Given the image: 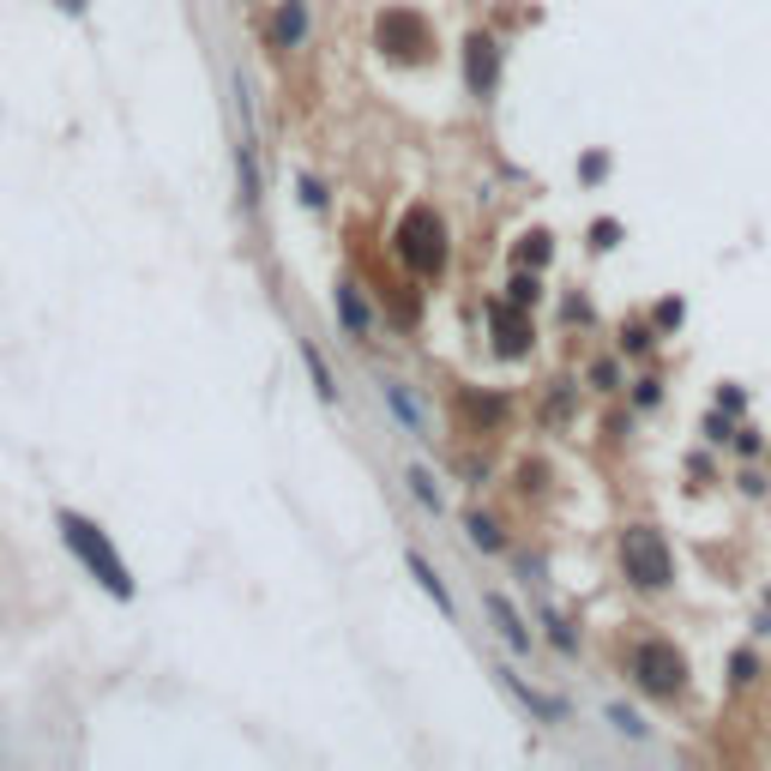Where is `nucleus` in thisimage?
Masks as SVG:
<instances>
[{"instance_id":"obj_1","label":"nucleus","mask_w":771,"mask_h":771,"mask_svg":"<svg viewBox=\"0 0 771 771\" xmlns=\"http://www.w3.org/2000/svg\"><path fill=\"white\" fill-rule=\"evenodd\" d=\"M61 537H67V548L72 555L91 567V578L103 591H115V597H133V573H127V560L109 548V537L91 525V518H79V513H61Z\"/></svg>"},{"instance_id":"obj_2","label":"nucleus","mask_w":771,"mask_h":771,"mask_svg":"<svg viewBox=\"0 0 771 771\" xmlns=\"http://www.w3.org/2000/svg\"><path fill=\"white\" fill-rule=\"evenodd\" d=\"M398 254H404L410 272H440L447 265V230H440L435 212H410L398 224Z\"/></svg>"},{"instance_id":"obj_3","label":"nucleus","mask_w":771,"mask_h":771,"mask_svg":"<svg viewBox=\"0 0 771 771\" xmlns=\"http://www.w3.org/2000/svg\"><path fill=\"white\" fill-rule=\"evenodd\" d=\"M621 567H627V578H633V585H645V591H663L675 578L670 548H663L657 530H627V537H621Z\"/></svg>"},{"instance_id":"obj_4","label":"nucleus","mask_w":771,"mask_h":771,"mask_svg":"<svg viewBox=\"0 0 771 771\" xmlns=\"http://www.w3.org/2000/svg\"><path fill=\"white\" fill-rule=\"evenodd\" d=\"M633 681H640L645 693H681V681H687V657H681L675 645H663V640H651L633 651Z\"/></svg>"},{"instance_id":"obj_5","label":"nucleus","mask_w":771,"mask_h":771,"mask_svg":"<svg viewBox=\"0 0 771 771\" xmlns=\"http://www.w3.org/2000/svg\"><path fill=\"white\" fill-rule=\"evenodd\" d=\"M380 49L398 55V61H404V55H422V25L404 19V12H386L380 19Z\"/></svg>"},{"instance_id":"obj_6","label":"nucleus","mask_w":771,"mask_h":771,"mask_svg":"<svg viewBox=\"0 0 771 771\" xmlns=\"http://www.w3.org/2000/svg\"><path fill=\"white\" fill-rule=\"evenodd\" d=\"M495 67H500V49L488 37H470L465 42V72H470V91H495Z\"/></svg>"},{"instance_id":"obj_7","label":"nucleus","mask_w":771,"mask_h":771,"mask_svg":"<svg viewBox=\"0 0 771 771\" xmlns=\"http://www.w3.org/2000/svg\"><path fill=\"white\" fill-rule=\"evenodd\" d=\"M495 350L500 355H525L530 350V325H525V314H518V302L495 308Z\"/></svg>"},{"instance_id":"obj_8","label":"nucleus","mask_w":771,"mask_h":771,"mask_svg":"<svg viewBox=\"0 0 771 771\" xmlns=\"http://www.w3.org/2000/svg\"><path fill=\"white\" fill-rule=\"evenodd\" d=\"M338 320H344L350 338H368V302L355 284H338Z\"/></svg>"},{"instance_id":"obj_9","label":"nucleus","mask_w":771,"mask_h":771,"mask_svg":"<svg viewBox=\"0 0 771 771\" xmlns=\"http://www.w3.org/2000/svg\"><path fill=\"white\" fill-rule=\"evenodd\" d=\"M410 578H417V585L428 591V597H435V609H440V615H452V597H447V585H440V573L428 567L422 555H410Z\"/></svg>"},{"instance_id":"obj_10","label":"nucleus","mask_w":771,"mask_h":771,"mask_svg":"<svg viewBox=\"0 0 771 771\" xmlns=\"http://www.w3.org/2000/svg\"><path fill=\"white\" fill-rule=\"evenodd\" d=\"M488 615H495V627L507 633V645H513V651H525V645H530V633L518 627V615H513V609H507V603H500V597H488Z\"/></svg>"},{"instance_id":"obj_11","label":"nucleus","mask_w":771,"mask_h":771,"mask_svg":"<svg viewBox=\"0 0 771 771\" xmlns=\"http://www.w3.org/2000/svg\"><path fill=\"white\" fill-rule=\"evenodd\" d=\"M470 537H477L482 555H500V548H507V537L495 530V518H482V513H470Z\"/></svg>"},{"instance_id":"obj_12","label":"nucleus","mask_w":771,"mask_h":771,"mask_svg":"<svg viewBox=\"0 0 771 771\" xmlns=\"http://www.w3.org/2000/svg\"><path fill=\"white\" fill-rule=\"evenodd\" d=\"M302 25H308V12H302V0H290L284 12H277V42H302Z\"/></svg>"},{"instance_id":"obj_13","label":"nucleus","mask_w":771,"mask_h":771,"mask_svg":"<svg viewBox=\"0 0 771 771\" xmlns=\"http://www.w3.org/2000/svg\"><path fill=\"white\" fill-rule=\"evenodd\" d=\"M308 374H314V386H320V398H338V386H332V368H325V355L308 344Z\"/></svg>"},{"instance_id":"obj_14","label":"nucleus","mask_w":771,"mask_h":771,"mask_svg":"<svg viewBox=\"0 0 771 771\" xmlns=\"http://www.w3.org/2000/svg\"><path fill=\"white\" fill-rule=\"evenodd\" d=\"M465 404H470V417H477V422H495L500 417V404H495V398H482V392H465Z\"/></svg>"},{"instance_id":"obj_15","label":"nucleus","mask_w":771,"mask_h":771,"mask_svg":"<svg viewBox=\"0 0 771 771\" xmlns=\"http://www.w3.org/2000/svg\"><path fill=\"white\" fill-rule=\"evenodd\" d=\"M753 670H760V663H753L748 651H735V663H730V681H735V687H741V681H753Z\"/></svg>"},{"instance_id":"obj_16","label":"nucleus","mask_w":771,"mask_h":771,"mask_svg":"<svg viewBox=\"0 0 771 771\" xmlns=\"http://www.w3.org/2000/svg\"><path fill=\"white\" fill-rule=\"evenodd\" d=\"M513 302H518V308L537 302V277H513Z\"/></svg>"},{"instance_id":"obj_17","label":"nucleus","mask_w":771,"mask_h":771,"mask_svg":"<svg viewBox=\"0 0 771 771\" xmlns=\"http://www.w3.org/2000/svg\"><path fill=\"white\" fill-rule=\"evenodd\" d=\"M609 718H615V723H621V730H627V735H645V723H640V718H633V711H627V705H609Z\"/></svg>"},{"instance_id":"obj_18","label":"nucleus","mask_w":771,"mask_h":771,"mask_svg":"<svg viewBox=\"0 0 771 771\" xmlns=\"http://www.w3.org/2000/svg\"><path fill=\"white\" fill-rule=\"evenodd\" d=\"M302 205H314V212H320V205H325V187L314 182V175H302Z\"/></svg>"},{"instance_id":"obj_19","label":"nucleus","mask_w":771,"mask_h":771,"mask_svg":"<svg viewBox=\"0 0 771 771\" xmlns=\"http://www.w3.org/2000/svg\"><path fill=\"white\" fill-rule=\"evenodd\" d=\"M548 260V235H530L525 242V265H543Z\"/></svg>"},{"instance_id":"obj_20","label":"nucleus","mask_w":771,"mask_h":771,"mask_svg":"<svg viewBox=\"0 0 771 771\" xmlns=\"http://www.w3.org/2000/svg\"><path fill=\"white\" fill-rule=\"evenodd\" d=\"M410 482H417V495L428 500V507H440V495H435V482H428V470H410Z\"/></svg>"},{"instance_id":"obj_21","label":"nucleus","mask_w":771,"mask_h":771,"mask_svg":"<svg viewBox=\"0 0 771 771\" xmlns=\"http://www.w3.org/2000/svg\"><path fill=\"white\" fill-rule=\"evenodd\" d=\"M603 169H609V163H603V157H597V152H591V157H585V163H578V175H585V182H597V175H603Z\"/></svg>"},{"instance_id":"obj_22","label":"nucleus","mask_w":771,"mask_h":771,"mask_svg":"<svg viewBox=\"0 0 771 771\" xmlns=\"http://www.w3.org/2000/svg\"><path fill=\"white\" fill-rule=\"evenodd\" d=\"M55 7H61V12H85V0H55Z\"/></svg>"}]
</instances>
